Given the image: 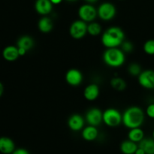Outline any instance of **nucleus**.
I'll list each match as a JSON object with an SVG mask.
<instances>
[{"label":"nucleus","mask_w":154,"mask_h":154,"mask_svg":"<svg viewBox=\"0 0 154 154\" xmlns=\"http://www.w3.org/2000/svg\"><path fill=\"white\" fill-rule=\"evenodd\" d=\"M144 121V113L141 108L129 107L123 114V123L129 129L141 127Z\"/></svg>","instance_id":"f257e3e1"},{"label":"nucleus","mask_w":154,"mask_h":154,"mask_svg":"<svg viewBox=\"0 0 154 154\" xmlns=\"http://www.w3.org/2000/svg\"><path fill=\"white\" fill-rule=\"evenodd\" d=\"M125 39V34L123 30L117 26L108 28L102 36V45L107 48H117L122 45Z\"/></svg>","instance_id":"f03ea898"},{"label":"nucleus","mask_w":154,"mask_h":154,"mask_svg":"<svg viewBox=\"0 0 154 154\" xmlns=\"http://www.w3.org/2000/svg\"><path fill=\"white\" fill-rule=\"evenodd\" d=\"M103 60L110 67H120L123 66L126 60L125 53L117 48H108L103 54Z\"/></svg>","instance_id":"7ed1b4c3"},{"label":"nucleus","mask_w":154,"mask_h":154,"mask_svg":"<svg viewBox=\"0 0 154 154\" xmlns=\"http://www.w3.org/2000/svg\"><path fill=\"white\" fill-rule=\"evenodd\" d=\"M102 119L105 124L108 126L116 127L123 121V115L115 108H108L102 114Z\"/></svg>","instance_id":"20e7f679"},{"label":"nucleus","mask_w":154,"mask_h":154,"mask_svg":"<svg viewBox=\"0 0 154 154\" xmlns=\"http://www.w3.org/2000/svg\"><path fill=\"white\" fill-rule=\"evenodd\" d=\"M69 33L73 38H82L87 33V24L81 20L74 21L69 28Z\"/></svg>","instance_id":"39448f33"},{"label":"nucleus","mask_w":154,"mask_h":154,"mask_svg":"<svg viewBox=\"0 0 154 154\" xmlns=\"http://www.w3.org/2000/svg\"><path fill=\"white\" fill-rule=\"evenodd\" d=\"M97 14L102 20H111L116 14V8L110 2H104L99 7Z\"/></svg>","instance_id":"423d86ee"},{"label":"nucleus","mask_w":154,"mask_h":154,"mask_svg":"<svg viewBox=\"0 0 154 154\" xmlns=\"http://www.w3.org/2000/svg\"><path fill=\"white\" fill-rule=\"evenodd\" d=\"M97 11L92 5L87 4L81 6L78 10V15L84 22H93L96 17Z\"/></svg>","instance_id":"0eeeda50"},{"label":"nucleus","mask_w":154,"mask_h":154,"mask_svg":"<svg viewBox=\"0 0 154 154\" xmlns=\"http://www.w3.org/2000/svg\"><path fill=\"white\" fill-rule=\"evenodd\" d=\"M139 84L147 90H154V71L147 69L138 75Z\"/></svg>","instance_id":"6e6552de"},{"label":"nucleus","mask_w":154,"mask_h":154,"mask_svg":"<svg viewBox=\"0 0 154 154\" xmlns=\"http://www.w3.org/2000/svg\"><path fill=\"white\" fill-rule=\"evenodd\" d=\"M103 113L99 108H91L86 114V120L90 126H98L103 122L102 119Z\"/></svg>","instance_id":"1a4fd4ad"},{"label":"nucleus","mask_w":154,"mask_h":154,"mask_svg":"<svg viewBox=\"0 0 154 154\" xmlns=\"http://www.w3.org/2000/svg\"><path fill=\"white\" fill-rule=\"evenodd\" d=\"M66 81L71 86L80 85L83 81L82 73L78 69H69L66 74Z\"/></svg>","instance_id":"9d476101"},{"label":"nucleus","mask_w":154,"mask_h":154,"mask_svg":"<svg viewBox=\"0 0 154 154\" xmlns=\"http://www.w3.org/2000/svg\"><path fill=\"white\" fill-rule=\"evenodd\" d=\"M68 126L71 130L78 132L81 130L84 126V120L79 114H73L68 120Z\"/></svg>","instance_id":"9b49d317"},{"label":"nucleus","mask_w":154,"mask_h":154,"mask_svg":"<svg viewBox=\"0 0 154 154\" xmlns=\"http://www.w3.org/2000/svg\"><path fill=\"white\" fill-rule=\"evenodd\" d=\"M15 150V144L11 138L8 137L0 138V153L2 154H11Z\"/></svg>","instance_id":"f8f14e48"},{"label":"nucleus","mask_w":154,"mask_h":154,"mask_svg":"<svg viewBox=\"0 0 154 154\" xmlns=\"http://www.w3.org/2000/svg\"><path fill=\"white\" fill-rule=\"evenodd\" d=\"M35 8L39 14L47 15L52 11L53 4L51 0H36Z\"/></svg>","instance_id":"ddd939ff"},{"label":"nucleus","mask_w":154,"mask_h":154,"mask_svg":"<svg viewBox=\"0 0 154 154\" xmlns=\"http://www.w3.org/2000/svg\"><path fill=\"white\" fill-rule=\"evenodd\" d=\"M2 57L5 60L8 62H13L17 60L20 57L17 47L10 45L5 48L2 51Z\"/></svg>","instance_id":"4468645a"},{"label":"nucleus","mask_w":154,"mask_h":154,"mask_svg":"<svg viewBox=\"0 0 154 154\" xmlns=\"http://www.w3.org/2000/svg\"><path fill=\"white\" fill-rule=\"evenodd\" d=\"M99 95V88L98 85L95 84L87 86L84 91V96L87 100L94 101L98 98Z\"/></svg>","instance_id":"2eb2a0df"},{"label":"nucleus","mask_w":154,"mask_h":154,"mask_svg":"<svg viewBox=\"0 0 154 154\" xmlns=\"http://www.w3.org/2000/svg\"><path fill=\"white\" fill-rule=\"evenodd\" d=\"M98 135H99V132H98L96 126L89 125L88 126L84 128L82 131L83 138L87 141H93L96 140L98 137Z\"/></svg>","instance_id":"dca6fc26"},{"label":"nucleus","mask_w":154,"mask_h":154,"mask_svg":"<svg viewBox=\"0 0 154 154\" xmlns=\"http://www.w3.org/2000/svg\"><path fill=\"white\" fill-rule=\"evenodd\" d=\"M138 147L137 143L133 142L129 139L123 141L120 144V150L123 154H135Z\"/></svg>","instance_id":"f3484780"},{"label":"nucleus","mask_w":154,"mask_h":154,"mask_svg":"<svg viewBox=\"0 0 154 154\" xmlns=\"http://www.w3.org/2000/svg\"><path fill=\"white\" fill-rule=\"evenodd\" d=\"M38 26V29L42 32L48 33L53 29L54 23L51 18L48 17H43L39 20Z\"/></svg>","instance_id":"a211bd4d"},{"label":"nucleus","mask_w":154,"mask_h":154,"mask_svg":"<svg viewBox=\"0 0 154 154\" xmlns=\"http://www.w3.org/2000/svg\"><path fill=\"white\" fill-rule=\"evenodd\" d=\"M34 44V40L32 39V38L28 35H23L18 39L17 42V47L23 48L26 51H29L33 48Z\"/></svg>","instance_id":"6ab92c4d"},{"label":"nucleus","mask_w":154,"mask_h":154,"mask_svg":"<svg viewBox=\"0 0 154 154\" xmlns=\"http://www.w3.org/2000/svg\"><path fill=\"white\" fill-rule=\"evenodd\" d=\"M128 138L130 141L135 143H139L144 138V133L140 127L131 129L128 134Z\"/></svg>","instance_id":"aec40b11"},{"label":"nucleus","mask_w":154,"mask_h":154,"mask_svg":"<svg viewBox=\"0 0 154 154\" xmlns=\"http://www.w3.org/2000/svg\"><path fill=\"white\" fill-rule=\"evenodd\" d=\"M138 147L142 148L146 154H154V139L144 138L138 143Z\"/></svg>","instance_id":"412c9836"},{"label":"nucleus","mask_w":154,"mask_h":154,"mask_svg":"<svg viewBox=\"0 0 154 154\" xmlns=\"http://www.w3.org/2000/svg\"><path fill=\"white\" fill-rule=\"evenodd\" d=\"M102 32V26L99 23L96 22H91L87 25V33L92 36H97L100 35Z\"/></svg>","instance_id":"4be33fe9"},{"label":"nucleus","mask_w":154,"mask_h":154,"mask_svg":"<svg viewBox=\"0 0 154 154\" xmlns=\"http://www.w3.org/2000/svg\"><path fill=\"white\" fill-rule=\"evenodd\" d=\"M111 85L114 90H118V91H123L126 87V82L124 81V80L120 78H113L111 81Z\"/></svg>","instance_id":"5701e85b"},{"label":"nucleus","mask_w":154,"mask_h":154,"mask_svg":"<svg viewBox=\"0 0 154 154\" xmlns=\"http://www.w3.org/2000/svg\"><path fill=\"white\" fill-rule=\"evenodd\" d=\"M129 73L133 76H138L141 72V68L138 63H132L128 68Z\"/></svg>","instance_id":"b1692460"},{"label":"nucleus","mask_w":154,"mask_h":154,"mask_svg":"<svg viewBox=\"0 0 154 154\" xmlns=\"http://www.w3.org/2000/svg\"><path fill=\"white\" fill-rule=\"evenodd\" d=\"M144 51L148 55H154V39H150L144 43Z\"/></svg>","instance_id":"393cba45"},{"label":"nucleus","mask_w":154,"mask_h":154,"mask_svg":"<svg viewBox=\"0 0 154 154\" xmlns=\"http://www.w3.org/2000/svg\"><path fill=\"white\" fill-rule=\"evenodd\" d=\"M122 51L124 53H131L133 51V45L132 43H131L130 42H128V41H124V42L122 43Z\"/></svg>","instance_id":"a878e982"},{"label":"nucleus","mask_w":154,"mask_h":154,"mask_svg":"<svg viewBox=\"0 0 154 154\" xmlns=\"http://www.w3.org/2000/svg\"><path fill=\"white\" fill-rule=\"evenodd\" d=\"M146 114L150 118L154 119V103L150 104L146 109Z\"/></svg>","instance_id":"bb28decb"},{"label":"nucleus","mask_w":154,"mask_h":154,"mask_svg":"<svg viewBox=\"0 0 154 154\" xmlns=\"http://www.w3.org/2000/svg\"><path fill=\"white\" fill-rule=\"evenodd\" d=\"M11 154H30V153L26 149L17 148V149H15L14 151Z\"/></svg>","instance_id":"cd10ccee"},{"label":"nucleus","mask_w":154,"mask_h":154,"mask_svg":"<svg viewBox=\"0 0 154 154\" xmlns=\"http://www.w3.org/2000/svg\"><path fill=\"white\" fill-rule=\"evenodd\" d=\"M18 48V53H19L20 57L24 56L26 54L27 51H26L25 49H23V48Z\"/></svg>","instance_id":"c85d7f7f"},{"label":"nucleus","mask_w":154,"mask_h":154,"mask_svg":"<svg viewBox=\"0 0 154 154\" xmlns=\"http://www.w3.org/2000/svg\"><path fill=\"white\" fill-rule=\"evenodd\" d=\"M135 154H146V153L142 148H141V147H138V149L136 150V151H135Z\"/></svg>","instance_id":"c756f323"},{"label":"nucleus","mask_w":154,"mask_h":154,"mask_svg":"<svg viewBox=\"0 0 154 154\" xmlns=\"http://www.w3.org/2000/svg\"><path fill=\"white\" fill-rule=\"evenodd\" d=\"M3 92H4V87H3V84L0 82V97L2 95Z\"/></svg>","instance_id":"7c9ffc66"},{"label":"nucleus","mask_w":154,"mask_h":154,"mask_svg":"<svg viewBox=\"0 0 154 154\" xmlns=\"http://www.w3.org/2000/svg\"><path fill=\"white\" fill-rule=\"evenodd\" d=\"M63 0H51V2H52L53 5H58L60 4Z\"/></svg>","instance_id":"2f4dec72"},{"label":"nucleus","mask_w":154,"mask_h":154,"mask_svg":"<svg viewBox=\"0 0 154 154\" xmlns=\"http://www.w3.org/2000/svg\"><path fill=\"white\" fill-rule=\"evenodd\" d=\"M86 2H87L88 3H90V4H93V3H95L96 2L98 1V0H85Z\"/></svg>","instance_id":"473e14b6"},{"label":"nucleus","mask_w":154,"mask_h":154,"mask_svg":"<svg viewBox=\"0 0 154 154\" xmlns=\"http://www.w3.org/2000/svg\"><path fill=\"white\" fill-rule=\"evenodd\" d=\"M67 1H69V2H74V1H76V0H67Z\"/></svg>","instance_id":"72a5a7b5"},{"label":"nucleus","mask_w":154,"mask_h":154,"mask_svg":"<svg viewBox=\"0 0 154 154\" xmlns=\"http://www.w3.org/2000/svg\"><path fill=\"white\" fill-rule=\"evenodd\" d=\"M153 138L154 139V130H153Z\"/></svg>","instance_id":"f704fd0d"}]
</instances>
